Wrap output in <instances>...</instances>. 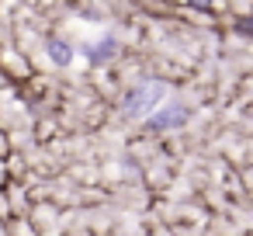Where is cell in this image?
I'll use <instances>...</instances> for the list:
<instances>
[{"label":"cell","mask_w":253,"mask_h":236,"mask_svg":"<svg viewBox=\"0 0 253 236\" xmlns=\"http://www.w3.org/2000/svg\"><path fill=\"white\" fill-rule=\"evenodd\" d=\"M160 97H163V87L146 80V84H139V87H132V91L125 94L122 108H125V115H128V118H135V115H146V111H153Z\"/></svg>","instance_id":"cell-1"},{"label":"cell","mask_w":253,"mask_h":236,"mask_svg":"<svg viewBox=\"0 0 253 236\" xmlns=\"http://www.w3.org/2000/svg\"><path fill=\"white\" fill-rule=\"evenodd\" d=\"M111 52H115V39H101L97 46L87 49V59H90V63H108Z\"/></svg>","instance_id":"cell-4"},{"label":"cell","mask_w":253,"mask_h":236,"mask_svg":"<svg viewBox=\"0 0 253 236\" xmlns=\"http://www.w3.org/2000/svg\"><path fill=\"white\" fill-rule=\"evenodd\" d=\"M49 59H52L56 66H70V59H73V49H70L66 42H59V39H49Z\"/></svg>","instance_id":"cell-3"},{"label":"cell","mask_w":253,"mask_h":236,"mask_svg":"<svg viewBox=\"0 0 253 236\" xmlns=\"http://www.w3.org/2000/svg\"><path fill=\"white\" fill-rule=\"evenodd\" d=\"M191 4H198V7H208V0H191Z\"/></svg>","instance_id":"cell-5"},{"label":"cell","mask_w":253,"mask_h":236,"mask_svg":"<svg viewBox=\"0 0 253 236\" xmlns=\"http://www.w3.org/2000/svg\"><path fill=\"white\" fill-rule=\"evenodd\" d=\"M187 118H191V108H184V104H167V108L153 111V115L146 118V125H149V129H177V125H184Z\"/></svg>","instance_id":"cell-2"}]
</instances>
